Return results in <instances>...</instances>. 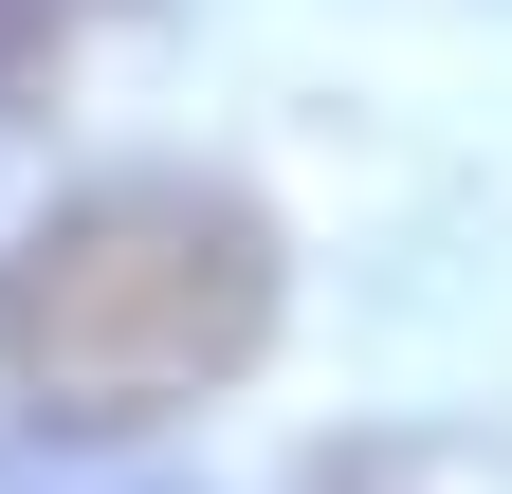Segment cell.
<instances>
[{
  "mask_svg": "<svg viewBox=\"0 0 512 494\" xmlns=\"http://www.w3.org/2000/svg\"><path fill=\"white\" fill-rule=\"evenodd\" d=\"M74 19H110V0H0V110L55 74V37H74Z\"/></svg>",
  "mask_w": 512,
  "mask_h": 494,
  "instance_id": "cell-2",
  "label": "cell"
},
{
  "mask_svg": "<svg viewBox=\"0 0 512 494\" xmlns=\"http://www.w3.org/2000/svg\"><path fill=\"white\" fill-rule=\"evenodd\" d=\"M311 494H458V458H348V476H311Z\"/></svg>",
  "mask_w": 512,
  "mask_h": 494,
  "instance_id": "cell-3",
  "label": "cell"
},
{
  "mask_svg": "<svg viewBox=\"0 0 512 494\" xmlns=\"http://www.w3.org/2000/svg\"><path fill=\"white\" fill-rule=\"evenodd\" d=\"M275 348V220L238 183L128 165L0 238V385L37 421H165Z\"/></svg>",
  "mask_w": 512,
  "mask_h": 494,
  "instance_id": "cell-1",
  "label": "cell"
}]
</instances>
